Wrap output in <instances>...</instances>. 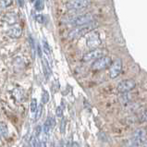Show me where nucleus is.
<instances>
[{"instance_id": "f257e3e1", "label": "nucleus", "mask_w": 147, "mask_h": 147, "mask_svg": "<svg viewBox=\"0 0 147 147\" xmlns=\"http://www.w3.org/2000/svg\"><path fill=\"white\" fill-rule=\"evenodd\" d=\"M92 23L85 25V26L77 27L76 29L72 30L69 33V40H77L79 38H81V37L84 36L85 34H88L90 32L93 31V29L94 27V25H92Z\"/></svg>"}, {"instance_id": "f03ea898", "label": "nucleus", "mask_w": 147, "mask_h": 147, "mask_svg": "<svg viewBox=\"0 0 147 147\" xmlns=\"http://www.w3.org/2000/svg\"><path fill=\"white\" fill-rule=\"evenodd\" d=\"M146 141V132L144 129H137V131L133 133L132 137L129 140L128 145L131 147H137L142 144H144Z\"/></svg>"}, {"instance_id": "7ed1b4c3", "label": "nucleus", "mask_w": 147, "mask_h": 147, "mask_svg": "<svg viewBox=\"0 0 147 147\" xmlns=\"http://www.w3.org/2000/svg\"><path fill=\"white\" fill-rule=\"evenodd\" d=\"M111 65H112L111 57H109L107 56H104L94 61V63L92 64V69L95 71L103 70V69H107L108 67H110Z\"/></svg>"}, {"instance_id": "20e7f679", "label": "nucleus", "mask_w": 147, "mask_h": 147, "mask_svg": "<svg viewBox=\"0 0 147 147\" xmlns=\"http://www.w3.org/2000/svg\"><path fill=\"white\" fill-rule=\"evenodd\" d=\"M92 0H70L66 4V7L70 10H82L90 7Z\"/></svg>"}, {"instance_id": "39448f33", "label": "nucleus", "mask_w": 147, "mask_h": 147, "mask_svg": "<svg viewBox=\"0 0 147 147\" xmlns=\"http://www.w3.org/2000/svg\"><path fill=\"white\" fill-rule=\"evenodd\" d=\"M86 44L88 48L92 50L97 49L98 47L102 44V41L100 39L99 33L96 31H92L87 34V39H86Z\"/></svg>"}, {"instance_id": "423d86ee", "label": "nucleus", "mask_w": 147, "mask_h": 147, "mask_svg": "<svg viewBox=\"0 0 147 147\" xmlns=\"http://www.w3.org/2000/svg\"><path fill=\"white\" fill-rule=\"evenodd\" d=\"M93 20H94L93 15L90 13H87V14H82V15L75 17V18L71 20V24L77 27L85 26V25H88L93 22Z\"/></svg>"}, {"instance_id": "0eeeda50", "label": "nucleus", "mask_w": 147, "mask_h": 147, "mask_svg": "<svg viewBox=\"0 0 147 147\" xmlns=\"http://www.w3.org/2000/svg\"><path fill=\"white\" fill-rule=\"evenodd\" d=\"M136 86V83L133 80H125V81H122L119 83L117 85V91L119 93H122V94H126L128 92L133 90L134 88Z\"/></svg>"}, {"instance_id": "6e6552de", "label": "nucleus", "mask_w": 147, "mask_h": 147, "mask_svg": "<svg viewBox=\"0 0 147 147\" xmlns=\"http://www.w3.org/2000/svg\"><path fill=\"white\" fill-rule=\"evenodd\" d=\"M121 70H122V61L119 58V59H116L110 66V69H109V77L111 79H116L117 76H119Z\"/></svg>"}, {"instance_id": "1a4fd4ad", "label": "nucleus", "mask_w": 147, "mask_h": 147, "mask_svg": "<svg viewBox=\"0 0 147 147\" xmlns=\"http://www.w3.org/2000/svg\"><path fill=\"white\" fill-rule=\"evenodd\" d=\"M104 57V51L102 49H94L91 50L90 52L86 53L82 57V60L84 62H88V61H93V60H96L98 58Z\"/></svg>"}, {"instance_id": "9d476101", "label": "nucleus", "mask_w": 147, "mask_h": 147, "mask_svg": "<svg viewBox=\"0 0 147 147\" xmlns=\"http://www.w3.org/2000/svg\"><path fill=\"white\" fill-rule=\"evenodd\" d=\"M6 34L7 36H9L10 38L18 39V38H20V36H22V30L20 27L15 26V27L10 28L9 30H7L6 32Z\"/></svg>"}, {"instance_id": "9b49d317", "label": "nucleus", "mask_w": 147, "mask_h": 147, "mask_svg": "<svg viewBox=\"0 0 147 147\" xmlns=\"http://www.w3.org/2000/svg\"><path fill=\"white\" fill-rule=\"evenodd\" d=\"M4 22L7 23V25H14L17 22H18V17H17L16 13L13 12H8L3 18Z\"/></svg>"}, {"instance_id": "f8f14e48", "label": "nucleus", "mask_w": 147, "mask_h": 147, "mask_svg": "<svg viewBox=\"0 0 147 147\" xmlns=\"http://www.w3.org/2000/svg\"><path fill=\"white\" fill-rule=\"evenodd\" d=\"M51 129H52V121H51V117H49L44 124V134H47V135Z\"/></svg>"}, {"instance_id": "ddd939ff", "label": "nucleus", "mask_w": 147, "mask_h": 147, "mask_svg": "<svg viewBox=\"0 0 147 147\" xmlns=\"http://www.w3.org/2000/svg\"><path fill=\"white\" fill-rule=\"evenodd\" d=\"M42 44H43V50L44 52L47 55L48 57H50V55H51V49H50V47L48 43L45 40H43L42 41Z\"/></svg>"}, {"instance_id": "4468645a", "label": "nucleus", "mask_w": 147, "mask_h": 147, "mask_svg": "<svg viewBox=\"0 0 147 147\" xmlns=\"http://www.w3.org/2000/svg\"><path fill=\"white\" fill-rule=\"evenodd\" d=\"M42 114H43V105H40V106H38V107H37V110L35 112L34 120L35 121H38L41 119Z\"/></svg>"}, {"instance_id": "2eb2a0df", "label": "nucleus", "mask_w": 147, "mask_h": 147, "mask_svg": "<svg viewBox=\"0 0 147 147\" xmlns=\"http://www.w3.org/2000/svg\"><path fill=\"white\" fill-rule=\"evenodd\" d=\"M43 69H44V72L45 74V76H47V78H48L51 71H50L49 65L47 64V62L45 61V60H43Z\"/></svg>"}, {"instance_id": "dca6fc26", "label": "nucleus", "mask_w": 147, "mask_h": 147, "mask_svg": "<svg viewBox=\"0 0 147 147\" xmlns=\"http://www.w3.org/2000/svg\"><path fill=\"white\" fill-rule=\"evenodd\" d=\"M49 101V94L47 91L44 90L42 94V104H47Z\"/></svg>"}, {"instance_id": "f3484780", "label": "nucleus", "mask_w": 147, "mask_h": 147, "mask_svg": "<svg viewBox=\"0 0 147 147\" xmlns=\"http://www.w3.org/2000/svg\"><path fill=\"white\" fill-rule=\"evenodd\" d=\"M34 7H35V9L36 10H43L44 9V7H45V4L43 2V0H36V2H35V5H34Z\"/></svg>"}, {"instance_id": "a211bd4d", "label": "nucleus", "mask_w": 147, "mask_h": 147, "mask_svg": "<svg viewBox=\"0 0 147 147\" xmlns=\"http://www.w3.org/2000/svg\"><path fill=\"white\" fill-rule=\"evenodd\" d=\"M37 107H38V106H37V100L35 98H32L31 101V111L36 112Z\"/></svg>"}, {"instance_id": "6ab92c4d", "label": "nucleus", "mask_w": 147, "mask_h": 147, "mask_svg": "<svg viewBox=\"0 0 147 147\" xmlns=\"http://www.w3.org/2000/svg\"><path fill=\"white\" fill-rule=\"evenodd\" d=\"M0 129H1V135L3 137H6L7 135V125L4 122H1V127H0Z\"/></svg>"}, {"instance_id": "aec40b11", "label": "nucleus", "mask_w": 147, "mask_h": 147, "mask_svg": "<svg viewBox=\"0 0 147 147\" xmlns=\"http://www.w3.org/2000/svg\"><path fill=\"white\" fill-rule=\"evenodd\" d=\"M47 135L45 134L43 139H42L38 144V147H47Z\"/></svg>"}, {"instance_id": "412c9836", "label": "nucleus", "mask_w": 147, "mask_h": 147, "mask_svg": "<svg viewBox=\"0 0 147 147\" xmlns=\"http://www.w3.org/2000/svg\"><path fill=\"white\" fill-rule=\"evenodd\" d=\"M66 119H62V120H61V123H60V132L63 134L65 132V131H66Z\"/></svg>"}, {"instance_id": "4be33fe9", "label": "nucleus", "mask_w": 147, "mask_h": 147, "mask_svg": "<svg viewBox=\"0 0 147 147\" xmlns=\"http://www.w3.org/2000/svg\"><path fill=\"white\" fill-rule=\"evenodd\" d=\"M56 116L57 117H59V119L63 117V109L61 108V107H57V109H56Z\"/></svg>"}, {"instance_id": "5701e85b", "label": "nucleus", "mask_w": 147, "mask_h": 147, "mask_svg": "<svg viewBox=\"0 0 147 147\" xmlns=\"http://www.w3.org/2000/svg\"><path fill=\"white\" fill-rule=\"evenodd\" d=\"M36 22H39V23H44L45 22V17L44 15H37L36 16Z\"/></svg>"}, {"instance_id": "b1692460", "label": "nucleus", "mask_w": 147, "mask_h": 147, "mask_svg": "<svg viewBox=\"0 0 147 147\" xmlns=\"http://www.w3.org/2000/svg\"><path fill=\"white\" fill-rule=\"evenodd\" d=\"M1 3H2V7H7L12 4V0H1Z\"/></svg>"}, {"instance_id": "393cba45", "label": "nucleus", "mask_w": 147, "mask_h": 147, "mask_svg": "<svg viewBox=\"0 0 147 147\" xmlns=\"http://www.w3.org/2000/svg\"><path fill=\"white\" fill-rule=\"evenodd\" d=\"M36 142H37V138L35 137V135H32L30 141V145L31 147H35L36 146Z\"/></svg>"}, {"instance_id": "a878e982", "label": "nucleus", "mask_w": 147, "mask_h": 147, "mask_svg": "<svg viewBox=\"0 0 147 147\" xmlns=\"http://www.w3.org/2000/svg\"><path fill=\"white\" fill-rule=\"evenodd\" d=\"M41 132H42V127L41 126H37V128L35 129V132H34V135L37 139H38V137L40 136Z\"/></svg>"}, {"instance_id": "bb28decb", "label": "nucleus", "mask_w": 147, "mask_h": 147, "mask_svg": "<svg viewBox=\"0 0 147 147\" xmlns=\"http://www.w3.org/2000/svg\"><path fill=\"white\" fill-rule=\"evenodd\" d=\"M142 122H147V110L142 114V119H141Z\"/></svg>"}, {"instance_id": "cd10ccee", "label": "nucleus", "mask_w": 147, "mask_h": 147, "mask_svg": "<svg viewBox=\"0 0 147 147\" xmlns=\"http://www.w3.org/2000/svg\"><path fill=\"white\" fill-rule=\"evenodd\" d=\"M71 147H80V145L78 144V142H72V144H71Z\"/></svg>"}, {"instance_id": "c85d7f7f", "label": "nucleus", "mask_w": 147, "mask_h": 147, "mask_svg": "<svg viewBox=\"0 0 147 147\" xmlns=\"http://www.w3.org/2000/svg\"><path fill=\"white\" fill-rule=\"evenodd\" d=\"M23 2H24V0H19V4H20V7L23 6Z\"/></svg>"}, {"instance_id": "c756f323", "label": "nucleus", "mask_w": 147, "mask_h": 147, "mask_svg": "<svg viewBox=\"0 0 147 147\" xmlns=\"http://www.w3.org/2000/svg\"><path fill=\"white\" fill-rule=\"evenodd\" d=\"M50 147H56V145H55V144H54V142H52V144H51V145H50Z\"/></svg>"}, {"instance_id": "7c9ffc66", "label": "nucleus", "mask_w": 147, "mask_h": 147, "mask_svg": "<svg viewBox=\"0 0 147 147\" xmlns=\"http://www.w3.org/2000/svg\"><path fill=\"white\" fill-rule=\"evenodd\" d=\"M144 144L147 147V141H145V142H144Z\"/></svg>"}, {"instance_id": "2f4dec72", "label": "nucleus", "mask_w": 147, "mask_h": 147, "mask_svg": "<svg viewBox=\"0 0 147 147\" xmlns=\"http://www.w3.org/2000/svg\"><path fill=\"white\" fill-rule=\"evenodd\" d=\"M31 1H32V2H33V1H34V0H31Z\"/></svg>"}]
</instances>
